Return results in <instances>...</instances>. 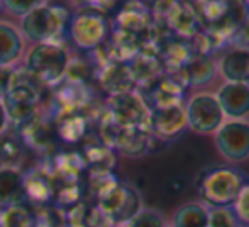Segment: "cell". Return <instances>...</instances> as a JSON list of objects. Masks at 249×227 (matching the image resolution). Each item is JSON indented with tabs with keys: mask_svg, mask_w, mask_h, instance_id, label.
Instances as JSON below:
<instances>
[{
	"mask_svg": "<svg viewBox=\"0 0 249 227\" xmlns=\"http://www.w3.org/2000/svg\"><path fill=\"white\" fill-rule=\"evenodd\" d=\"M108 31H110V22L107 16L100 14L89 3L70 17L68 34L80 50H99L107 39Z\"/></svg>",
	"mask_w": 249,
	"mask_h": 227,
	"instance_id": "obj_5",
	"label": "cell"
},
{
	"mask_svg": "<svg viewBox=\"0 0 249 227\" xmlns=\"http://www.w3.org/2000/svg\"><path fill=\"white\" fill-rule=\"evenodd\" d=\"M7 127H9V115H7V110H5L3 102L0 100V134L5 132Z\"/></svg>",
	"mask_w": 249,
	"mask_h": 227,
	"instance_id": "obj_30",
	"label": "cell"
},
{
	"mask_svg": "<svg viewBox=\"0 0 249 227\" xmlns=\"http://www.w3.org/2000/svg\"><path fill=\"white\" fill-rule=\"evenodd\" d=\"M149 105L136 90L108 97L107 114L119 127H148Z\"/></svg>",
	"mask_w": 249,
	"mask_h": 227,
	"instance_id": "obj_8",
	"label": "cell"
},
{
	"mask_svg": "<svg viewBox=\"0 0 249 227\" xmlns=\"http://www.w3.org/2000/svg\"><path fill=\"white\" fill-rule=\"evenodd\" d=\"M41 90L43 85H39L26 71V68H16L12 85L2 100L9 115V122L12 121L16 125H20L36 112H39Z\"/></svg>",
	"mask_w": 249,
	"mask_h": 227,
	"instance_id": "obj_3",
	"label": "cell"
},
{
	"mask_svg": "<svg viewBox=\"0 0 249 227\" xmlns=\"http://www.w3.org/2000/svg\"><path fill=\"white\" fill-rule=\"evenodd\" d=\"M219 155L227 161H246L249 159V119L224 121L213 134Z\"/></svg>",
	"mask_w": 249,
	"mask_h": 227,
	"instance_id": "obj_7",
	"label": "cell"
},
{
	"mask_svg": "<svg viewBox=\"0 0 249 227\" xmlns=\"http://www.w3.org/2000/svg\"><path fill=\"white\" fill-rule=\"evenodd\" d=\"M24 175L17 168H0V209H7L22 202Z\"/></svg>",
	"mask_w": 249,
	"mask_h": 227,
	"instance_id": "obj_17",
	"label": "cell"
},
{
	"mask_svg": "<svg viewBox=\"0 0 249 227\" xmlns=\"http://www.w3.org/2000/svg\"><path fill=\"white\" fill-rule=\"evenodd\" d=\"M149 19L146 10H134V9H122L117 16V33L132 36L142 33L148 27Z\"/></svg>",
	"mask_w": 249,
	"mask_h": 227,
	"instance_id": "obj_24",
	"label": "cell"
},
{
	"mask_svg": "<svg viewBox=\"0 0 249 227\" xmlns=\"http://www.w3.org/2000/svg\"><path fill=\"white\" fill-rule=\"evenodd\" d=\"M68 227H70V226H68Z\"/></svg>",
	"mask_w": 249,
	"mask_h": 227,
	"instance_id": "obj_34",
	"label": "cell"
},
{
	"mask_svg": "<svg viewBox=\"0 0 249 227\" xmlns=\"http://www.w3.org/2000/svg\"><path fill=\"white\" fill-rule=\"evenodd\" d=\"M24 51L19 31L9 22H0V66H12Z\"/></svg>",
	"mask_w": 249,
	"mask_h": 227,
	"instance_id": "obj_21",
	"label": "cell"
},
{
	"mask_svg": "<svg viewBox=\"0 0 249 227\" xmlns=\"http://www.w3.org/2000/svg\"><path fill=\"white\" fill-rule=\"evenodd\" d=\"M99 83L108 97L131 92L132 87L136 85L131 68L124 61H108L107 65L102 66L99 73Z\"/></svg>",
	"mask_w": 249,
	"mask_h": 227,
	"instance_id": "obj_12",
	"label": "cell"
},
{
	"mask_svg": "<svg viewBox=\"0 0 249 227\" xmlns=\"http://www.w3.org/2000/svg\"><path fill=\"white\" fill-rule=\"evenodd\" d=\"M70 56L61 44H36L26 58V71L43 87H56L65 80Z\"/></svg>",
	"mask_w": 249,
	"mask_h": 227,
	"instance_id": "obj_2",
	"label": "cell"
},
{
	"mask_svg": "<svg viewBox=\"0 0 249 227\" xmlns=\"http://www.w3.org/2000/svg\"><path fill=\"white\" fill-rule=\"evenodd\" d=\"M22 187H24V197H27L34 204L43 205L53 200L54 188H53L51 175L43 166H37V168L27 171L24 175Z\"/></svg>",
	"mask_w": 249,
	"mask_h": 227,
	"instance_id": "obj_14",
	"label": "cell"
},
{
	"mask_svg": "<svg viewBox=\"0 0 249 227\" xmlns=\"http://www.w3.org/2000/svg\"><path fill=\"white\" fill-rule=\"evenodd\" d=\"M80 155H82L83 161H85V168H89L90 175L110 173L112 166H114V153L100 139L97 142L87 139Z\"/></svg>",
	"mask_w": 249,
	"mask_h": 227,
	"instance_id": "obj_15",
	"label": "cell"
},
{
	"mask_svg": "<svg viewBox=\"0 0 249 227\" xmlns=\"http://www.w3.org/2000/svg\"><path fill=\"white\" fill-rule=\"evenodd\" d=\"M232 209L241 224L249 226V183L244 185L243 190L239 192L236 202L232 204Z\"/></svg>",
	"mask_w": 249,
	"mask_h": 227,
	"instance_id": "obj_27",
	"label": "cell"
},
{
	"mask_svg": "<svg viewBox=\"0 0 249 227\" xmlns=\"http://www.w3.org/2000/svg\"><path fill=\"white\" fill-rule=\"evenodd\" d=\"M70 26V10L61 3L41 2L20 20L24 36L36 44H59Z\"/></svg>",
	"mask_w": 249,
	"mask_h": 227,
	"instance_id": "obj_1",
	"label": "cell"
},
{
	"mask_svg": "<svg viewBox=\"0 0 249 227\" xmlns=\"http://www.w3.org/2000/svg\"><path fill=\"white\" fill-rule=\"evenodd\" d=\"M217 70L226 78V82H249V48H231L219 59Z\"/></svg>",
	"mask_w": 249,
	"mask_h": 227,
	"instance_id": "obj_13",
	"label": "cell"
},
{
	"mask_svg": "<svg viewBox=\"0 0 249 227\" xmlns=\"http://www.w3.org/2000/svg\"><path fill=\"white\" fill-rule=\"evenodd\" d=\"M239 219L231 207H210L209 209V227H239Z\"/></svg>",
	"mask_w": 249,
	"mask_h": 227,
	"instance_id": "obj_26",
	"label": "cell"
},
{
	"mask_svg": "<svg viewBox=\"0 0 249 227\" xmlns=\"http://www.w3.org/2000/svg\"><path fill=\"white\" fill-rule=\"evenodd\" d=\"M241 34H243V37L249 43V16H248V19L243 22V29H241Z\"/></svg>",
	"mask_w": 249,
	"mask_h": 227,
	"instance_id": "obj_31",
	"label": "cell"
},
{
	"mask_svg": "<svg viewBox=\"0 0 249 227\" xmlns=\"http://www.w3.org/2000/svg\"><path fill=\"white\" fill-rule=\"evenodd\" d=\"M54 132L66 142H78L85 139L87 117L82 112H68L51 119Z\"/></svg>",
	"mask_w": 249,
	"mask_h": 227,
	"instance_id": "obj_18",
	"label": "cell"
},
{
	"mask_svg": "<svg viewBox=\"0 0 249 227\" xmlns=\"http://www.w3.org/2000/svg\"><path fill=\"white\" fill-rule=\"evenodd\" d=\"M151 102L149 109H161V107L178 105L181 102V87L173 78H158L151 83Z\"/></svg>",
	"mask_w": 249,
	"mask_h": 227,
	"instance_id": "obj_19",
	"label": "cell"
},
{
	"mask_svg": "<svg viewBox=\"0 0 249 227\" xmlns=\"http://www.w3.org/2000/svg\"><path fill=\"white\" fill-rule=\"evenodd\" d=\"M217 73V65L212 58L207 56H194L188 59L187 65L181 68L185 82L192 87H202L212 82Z\"/></svg>",
	"mask_w": 249,
	"mask_h": 227,
	"instance_id": "obj_20",
	"label": "cell"
},
{
	"mask_svg": "<svg viewBox=\"0 0 249 227\" xmlns=\"http://www.w3.org/2000/svg\"><path fill=\"white\" fill-rule=\"evenodd\" d=\"M166 20L168 26L183 37H194L198 34L200 19L190 3H173L166 14Z\"/></svg>",
	"mask_w": 249,
	"mask_h": 227,
	"instance_id": "obj_16",
	"label": "cell"
},
{
	"mask_svg": "<svg viewBox=\"0 0 249 227\" xmlns=\"http://www.w3.org/2000/svg\"><path fill=\"white\" fill-rule=\"evenodd\" d=\"M188 129L202 136L215 134L217 129L224 124L226 117L212 92L194 93L185 104Z\"/></svg>",
	"mask_w": 249,
	"mask_h": 227,
	"instance_id": "obj_6",
	"label": "cell"
},
{
	"mask_svg": "<svg viewBox=\"0 0 249 227\" xmlns=\"http://www.w3.org/2000/svg\"><path fill=\"white\" fill-rule=\"evenodd\" d=\"M239 227H249V226H246V224H239Z\"/></svg>",
	"mask_w": 249,
	"mask_h": 227,
	"instance_id": "obj_33",
	"label": "cell"
},
{
	"mask_svg": "<svg viewBox=\"0 0 249 227\" xmlns=\"http://www.w3.org/2000/svg\"><path fill=\"white\" fill-rule=\"evenodd\" d=\"M24 155V142L14 132L0 134V168H16Z\"/></svg>",
	"mask_w": 249,
	"mask_h": 227,
	"instance_id": "obj_23",
	"label": "cell"
},
{
	"mask_svg": "<svg viewBox=\"0 0 249 227\" xmlns=\"http://www.w3.org/2000/svg\"><path fill=\"white\" fill-rule=\"evenodd\" d=\"M39 3L41 2H20V0H16V2H14V0H10V2H3V7H5L10 14H14V16L24 17V16H27L33 9H36Z\"/></svg>",
	"mask_w": 249,
	"mask_h": 227,
	"instance_id": "obj_28",
	"label": "cell"
},
{
	"mask_svg": "<svg viewBox=\"0 0 249 227\" xmlns=\"http://www.w3.org/2000/svg\"><path fill=\"white\" fill-rule=\"evenodd\" d=\"M121 227H170V226H168V221L163 215V212L156 210V209L142 207L134 217L129 219Z\"/></svg>",
	"mask_w": 249,
	"mask_h": 227,
	"instance_id": "obj_25",
	"label": "cell"
},
{
	"mask_svg": "<svg viewBox=\"0 0 249 227\" xmlns=\"http://www.w3.org/2000/svg\"><path fill=\"white\" fill-rule=\"evenodd\" d=\"M17 131H19L17 136L24 142V146L27 144L29 148L36 149V151L50 149L53 144V134H56L53 122L41 112H36L26 122L17 125Z\"/></svg>",
	"mask_w": 249,
	"mask_h": 227,
	"instance_id": "obj_11",
	"label": "cell"
},
{
	"mask_svg": "<svg viewBox=\"0 0 249 227\" xmlns=\"http://www.w3.org/2000/svg\"><path fill=\"white\" fill-rule=\"evenodd\" d=\"M3 9V2H0V10H2Z\"/></svg>",
	"mask_w": 249,
	"mask_h": 227,
	"instance_id": "obj_32",
	"label": "cell"
},
{
	"mask_svg": "<svg viewBox=\"0 0 249 227\" xmlns=\"http://www.w3.org/2000/svg\"><path fill=\"white\" fill-rule=\"evenodd\" d=\"M14 73H16L14 66H0V100H3V97L9 92L14 80Z\"/></svg>",
	"mask_w": 249,
	"mask_h": 227,
	"instance_id": "obj_29",
	"label": "cell"
},
{
	"mask_svg": "<svg viewBox=\"0 0 249 227\" xmlns=\"http://www.w3.org/2000/svg\"><path fill=\"white\" fill-rule=\"evenodd\" d=\"M246 185L244 175L231 166H219L203 175L200 181V198L207 207H231Z\"/></svg>",
	"mask_w": 249,
	"mask_h": 227,
	"instance_id": "obj_4",
	"label": "cell"
},
{
	"mask_svg": "<svg viewBox=\"0 0 249 227\" xmlns=\"http://www.w3.org/2000/svg\"><path fill=\"white\" fill-rule=\"evenodd\" d=\"M171 227H209V207L202 202H188L177 209Z\"/></svg>",
	"mask_w": 249,
	"mask_h": 227,
	"instance_id": "obj_22",
	"label": "cell"
},
{
	"mask_svg": "<svg viewBox=\"0 0 249 227\" xmlns=\"http://www.w3.org/2000/svg\"><path fill=\"white\" fill-rule=\"evenodd\" d=\"M215 99L227 121L249 119V82H226Z\"/></svg>",
	"mask_w": 249,
	"mask_h": 227,
	"instance_id": "obj_10",
	"label": "cell"
},
{
	"mask_svg": "<svg viewBox=\"0 0 249 227\" xmlns=\"http://www.w3.org/2000/svg\"><path fill=\"white\" fill-rule=\"evenodd\" d=\"M148 129L151 136H156L158 139H164V141H170V139L181 136L188 129L185 104L161 107V109H151Z\"/></svg>",
	"mask_w": 249,
	"mask_h": 227,
	"instance_id": "obj_9",
	"label": "cell"
}]
</instances>
